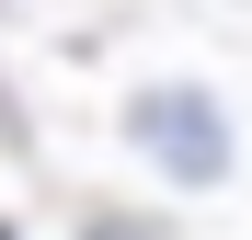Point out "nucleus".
Returning <instances> with one entry per match:
<instances>
[{
  "label": "nucleus",
  "mask_w": 252,
  "mask_h": 240,
  "mask_svg": "<svg viewBox=\"0 0 252 240\" xmlns=\"http://www.w3.org/2000/svg\"><path fill=\"white\" fill-rule=\"evenodd\" d=\"M80 240H160V229H126V217H92V229H80Z\"/></svg>",
  "instance_id": "nucleus-3"
},
{
  "label": "nucleus",
  "mask_w": 252,
  "mask_h": 240,
  "mask_svg": "<svg viewBox=\"0 0 252 240\" xmlns=\"http://www.w3.org/2000/svg\"><path fill=\"white\" fill-rule=\"evenodd\" d=\"M0 12H12V0H0Z\"/></svg>",
  "instance_id": "nucleus-4"
},
{
  "label": "nucleus",
  "mask_w": 252,
  "mask_h": 240,
  "mask_svg": "<svg viewBox=\"0 0 252 240\" xmlns=\"http://www.w3.org/2000/svg\"><path fill=\"white\" fill-rule=\"evenodd\" d=\"M126 137H138V149H149L184 194L229 183V114L206 103L195 80H160V92H138V103H126Z\"/></svg>",
  "instance_id": "nucleus-1"
},
{
  "label": "nucleus",
  "mask_w": 252,
  "mask_h": 240,
  "mask_svg": "<svg viewBox=\"0 0 252 240\" xmlns=\"http://www.w3.org/2000/svg\"><path fill=\"white\" fill-rule=\"evenodd\" d=\"M0 149H12V160L34 149V126H23V103H12V80H0Z\"/></svg>",
  "instance_id": "nucleus-2"
}]
</instances>
